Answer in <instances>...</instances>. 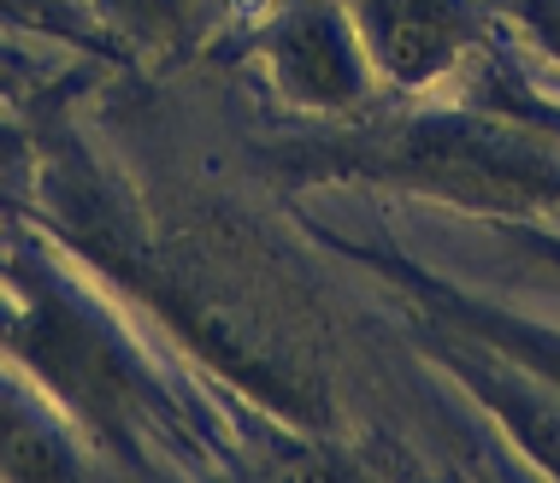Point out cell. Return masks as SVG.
I'll return each mask as SVG.
<instances>
[{
  "mask_svg": "<svg viewBox=\"0 0 560 483\" xmlns=\"http://www.w3.org/2000/svg\"><path fill=\"white\" fill-rule=\"evenodd\" d=\"M372 36L396 78H431L466 42L460 0H372Z\"/></svg>",
  "mask_w": 560,
  "mask_h": 483,
  "instance_id": "obj_1",
  "label": "cell"
},
{
  "mask_svg": "<svg viewBox=\"0 0 560 483\" xmlns=\"http://www.w3.org/2000/svg\"><path fill=\"white\" fill-rule=\"evenodd\" d=\"M278 78L295 95L319 101V107H342L360 89V66L348 54V36L330 12H295L278 36Z\"/></svg>",
  "mask_w": 560,
  "mask_h": 483,
  "instance_id": "obj_2",
  "label": "cell"
},
{
  "mask_svg": "<svg viewBox=\"0 0 560 483\" xmlns=\"http://www.w3.org/2000/svg\"><path fill=\"white\" fill-rule=\"evenodd\" d=\"M107 7L136 30H172V19H177V0H107Z\"/></svg>",
  "mask_w": 560,
  "mask_h": 483,
  "instance_id": "obj_3",
  "label": "cell"
}]
</instances>
